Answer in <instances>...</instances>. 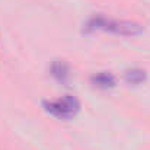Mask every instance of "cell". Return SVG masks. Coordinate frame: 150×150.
<instances>
[{
  "instance_id": "cell-3",
  "label": "cell",
  "mask_w": 150,
  "mask_h": 150,
  "mask_svg": "<svg viewBox=\"0 0 150 150\" xmlns=\"http://www.w3.org/2000/svg\"><path fill=\"white\" fill-rule=\"evenodd\" d=\"M91 83L99 89H112L117 85V79L109 71H98L91 76Z\"/></svg>"
},
{
  "instance_id": "cell-1",
  "label": "cell",
  "mask_w": 150,
  "mask_h": 150,
  "mask_svg": "<svg viewBox=\"0 0 150 150\" xmlns=\"http://www.w3.org/2000/svg\"><path fill=\"white\" fill-rule=\"evenodd\" d=\"M86 32L92 31H105L115 35L122 37H136L144 32V26L136 21H125V19H111L102 15H93L88 19L85 25Z\"/></svg>"
},
{
  "instance_id": "cell-4",
  "label": "cell",
  "mask_w": 150,
  "mask_h": 150,
  "mask_svg": "<svg viewBox=\"0 0 150 150\" xmlns=\"http://www.w3.org/2000/svg\"><path fill=\"white\" fill-rule=\"evenodd\" d=\"M50 71L51 76L60 83H66L70 79V67L64 60H54L51 63Z\"/></svg>"
},
{
  "instance_id": "cell-5",
  "label": "cell",
  "mask_w": 150,
  "mask_h": 150,
  "mask_svg": "<svg viewBox=\"0 0 150 150\" xmlns=\"http://www.w3.org/2000/svg\"><path fill=\"white\" fill-rule=\"evenodd\" d=\"M147 79V73L144 69H140V67H131L128 70H125L124 73V80L128 83V85H142L143 82H146Z\"/></svg>"
},
{
  "instance_id": "cell-2",
  "label": "cell",
  "mask_w": 150,
  "mask_h": 150,
  "mask_svg": "<svg viewBox=\"0 0 150 150\" xmlns=\"http://www.w3.org/2000/svg\"><path fill=\"white\" fill-rule=\"evenodd\" d=\"M44 109L58 120H71L80 112V102L73 95L44 102Z\"/></svg>"
}]
</instances>
